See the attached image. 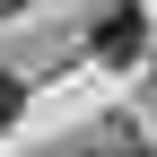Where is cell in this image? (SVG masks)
I'll return each instance as SVG.
<instances>
[{
	"label": "cell",
	"mask_w": 157,
	"mask_h": 157,
	"mask_svg": "<svg viewBox=\"0 0 157 157\" xmlns=\"http://www.w3.org/2000/svg\"><path fill=\"white\" fill-rule=\"evenodd\" d=\"M113 157H157V148H113Z\"/></svg>",
	"instance_id": "obj_3"
},
{
	"label": "cell",
	"mask_w": 157,
	"mask_h": 157,
	"mask_svg": "<svg viewBox=\"0 0 157 157\" xmlns=\"http://www.w3.org/2000/svg\"><path fill=\"white\" fill-rule=\"evenodd\" d=\"M87 52H96L105 70H131V61L148 52V17L131 9V0H122V9H105V17H96V35H87Z\"/></svg>",
	"instance_id": "obj_1"
},
{
	"label": "cell",
	"mask_w": 157,
	"mask_h": 157,
	"mask_svg": "<svg viewBox=\"0 0 157 157\" xmlns=\"http://www.w3.org/2000/svg\"><path fill=\"white\" fill-rule=\"evenodd\" d=\"M17 113H26V87H17V78H9V70H0V131H9V122H17Z\"/></svg>",
	"instance_id": "obj_2"
}]
</instances>
